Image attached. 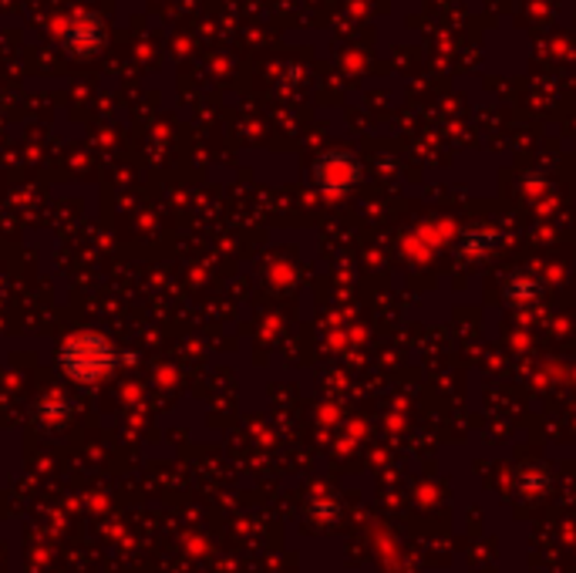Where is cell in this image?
<instances>
[{
	"mask_svg": "<svg viewBox=\"0 0 576 573\" xmlns=\"http://www.w3.org/2000/svg\"><path fill=\"white\" fill-rule=\"evenodd\" d=\"M58 364L67 378L75 382H85V385H95L101 378H109L112 371L118 368V351L115 345L109 341L105 334L98 331H78L72 334L67 341L61 345L58 351Z\"/></svg>",
	"mask_w": 576,
	"mask_h": 573,
	"instance_id": "obj_1",
	"label": "cell"
},
{
	"mask_svg": "<svg viewBox=\"0 0 576 573\" xmlns=\"http://www.w3.org/2000/svg\"><path fill=\"white\" fill-rule=\"evenodd\" d=\"M64 48L75 58H91L105 48V24L95 11H78L64 24Z\"/></svg>",
	"mask_w": 576,
	"mask_h": 573,
	"instance_id": "obj_2",
	"label": "cell"
},
{
	"mask_svg": "<svg viewBox=\"0 0 576 573\" xmlns=\"http://www.w3.org/2000/svg\"><path fill=\"white\" fill-rule=\"evenodd\" d=\"M354 179V162L348 165L345 159H324L317 165V183L324 189H345Z\"/></svg>",
	"mask_w": 576,
	"mask_h": 573,
	"instance_id": "obj_3",
	"label": "cell"
}]
</instances>
